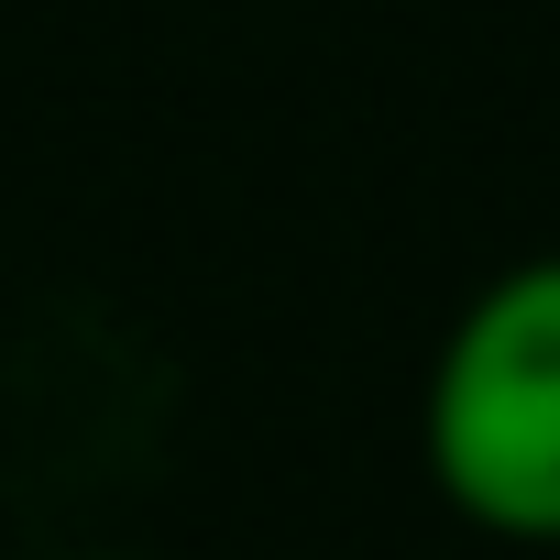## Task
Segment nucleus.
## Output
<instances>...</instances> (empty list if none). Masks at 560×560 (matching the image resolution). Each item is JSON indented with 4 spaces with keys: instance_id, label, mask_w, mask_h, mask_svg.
Wrapping results in <instances>:
<instances>
[{
    "instance_id": "1",
    "label": "nucleus",
    "mask_w": 560,
    "mask_h": 560,
    "mask_svg": "<svg viewBox=\"0 0 560 560\" xmlns=\"http://www.w3.org/2000/svg\"><path fill=\"white\" fill-rule=\"evenodd\" d=\"M418 451L462 527L560 549V253H527L462 298L429 352Z\"/></svg>"
}]
</instances>
